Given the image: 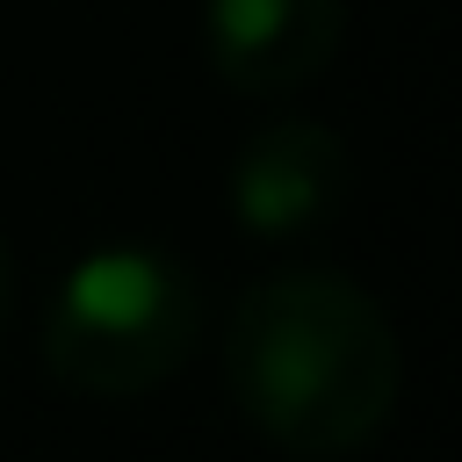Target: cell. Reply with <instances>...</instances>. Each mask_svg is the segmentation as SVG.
Here are the masks:
<instances>
[{
  "mask_svg": "<svg viewBox=\"0 0 462 462\" xmlns=\"http://www.w3.org/2000/svg\"><path fill=\"white\" fill-rule=\"evenodd\" d=\"M202 332L195 267L159 245H87L51 310H43V368L101 404L159 390Z\"/></svg>",
  "mask_w": 462,
  "mask_h": 462,
  "instance_id": "cell-2",
  "label": "cell"
},
{
  "mask_svg": "<svg viewBox=\"0 0 462 462\" xmlns=\"http://www.w3.org/2000/svg\"><path fill=\"white\" fill-rule=\"evenodd\" d=\"M346 36L339 0H209L202 43L224 87L238 94H296L310 87Z\"/></svg>",
  "mask_w": 462,
  "mask_h": 462,
  "instance_id": "cell-3",
  "label": "cell"
},
{
  "mask_svg": "<svg viewBox=\"0 0 462 462\" xmlns=\"http://www.w3.org/2000/svg\"><path fill=\"white\" fill-rule=\"evenodd\" d=\"M346 195V137L310 116H274L231 159V209L253 238H289Z\"/></svg>",
  "mask_w": 462,
  "mask_h": 462,
  "instance_id": "cell-4",
  "label": "cell"
},
{
  "mask_svg": "<svg viewBox=\"0 0 462 462\" xmlns=\"http://www.w3.org/2000/svg\"><path fill=\"white\" fill-rule=\"evenodd\" d=\"M224 383L274 448L332 462L390 426L404 354L383 303L354 274L282 267L231 303Z\"/></svg>",
  "mask_w": 462,
  "mask_h": 462,
  "instance_id": "cell-1",
  "label": "cell"
},
{
  "mask_svg": "<svg viewBox=\"0 0 462 462\" xmlns=\"http://www.w3.org/2000/svg\"><path fill=\"white\" fill-rule=\"evenodd\" d=\"M0 318H7V245H0Z\"/></svg>",
  "mask_w": 462,
  "mask_h": 462,
  "instance_id": "cell-5",
  "label": "cell"
}]
</instances>
